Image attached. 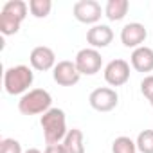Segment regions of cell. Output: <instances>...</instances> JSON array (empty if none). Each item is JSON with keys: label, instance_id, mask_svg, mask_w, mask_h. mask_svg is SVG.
<instances>
[{"label": "cell", "instance_id": "obj_18", "mask_svg": "<svg viewBox=\"0 0 153 153\" xmlns=\"http://www.w3.org/2000/svg\"><path fill=\"white\" fill-rule=\"evenodd\" d=\"M137 151L139 153H153V130H144L137 135Z\"/></svg>", "mask_w": 153, "mask_h": 153}, {"label": "cell", "instance_id": "obj_19", "mask_svg": "<svg viewBox=\"0 0 153 153\" xmlns=\"http://www.w3.org/2000/svg\"><path fill=\"white\" fill-rule=\"evenodd\" d=\"M0 153H24L22 144L16 139H2L0 140Z\"/></svg>", "mask_w": 153, "mask_h": 153}, {"label": "cell", "instance_id": "obj_8", "mask_svg": "<svg viewBox=\"0 0 153 153\" xmlns=\"http://www.w3.org/2000/svg\"><path fill=\"white\" fill-rule=\"evenodd\" d=\"M130 79V63L126 59H112L105 67V81L110 87H123Z\"/></svg>", "mask_w": 153, "mask_h": 153}, {"label": "cell", "instance_id": "obj_7", "mask_svg": "<svg viewBox=\"0 0 153 153\" xmlns=\"http://www.w3.org/2000/svg\"><path fill=\"white\" fill-rule=\"evenodd\" d=\"M88 103L96 112H112L119 103V96L114 88L101 87V88H96L90 92Z\"/></svg>", "mask_w": 153, "mask_h": 153}, {"label": "cell", "instance_id": "obj_1", "mask_svg": "<svg viewBox=\"0 0 153 153\" xmlns=\"http://www.w3.org/2000/svg\"><path fill=\"white\" fill-rule=\"evenodd\" d=\"M29 11V6L24 0H9L4 4L2 11H0V33L4 36L16 34L20 31L22 22L25 20Z\"/></svg>", "mask_w": 153, "mask_h": 153}, {"label": "cell", "instance_id": "obj_13", "mask_svg": "<svg viewBox=\"0 0 153 153\" xmlns=\"http://www.w3.org/2000/svg\"><path fill=\"white\" fill-rule=\"evenodd\" d=\"M130 61L137 72H151L153 70V49L146 45L135 49L130 56Z\"/></svg>", "mask_w": 153, "mask_h": 153}, {"label": "cell", "instance_id": "obj_16", "mask_svg": "<svg viewBox=\"0 0 153 153\" xmlns=\"http://www.w3.org/2000/svg\"><path fill=\"white\" fill-rule=\"evenodd\" d=\"M52 9V2L51 0H29V11L34 18H45L49 16Z\"/></svg>", "mask_w": 153, "mask_h": 153}, {"label": "cell", "instance_id": "obj_23", "mask_svg": "<svg viewBox=\"0 0 153 153\" xmlns=\"http://www.w3.org/2000/svg\"><path fill=\"white\" fill-rule=\"evenodd\" d=\"M151 106H153V101H151Z\"/></svg>", "mask_w": 153, "mask_h": 153}, {"label": "cell", "instance_id": "obj_20", "mask_svg": "<svg viewBox=\"0 0 153 153\" xmlns=\"http://www.w3.org/2000/svg\"><path fill=\"white\" fill-rule=\"evenodd\" d=\"M140 92H142V96H144L149 103L153 101V74L146 76V78L140 81Z\"/></svg>", "mask_w": 153, "mask_h": 153}, {"label": "cell", "instance_id": "obj_12", "mask_svg": "<svg viewBox=\"0 0 153 153\" xmlns=\"http://www.w3.org/2000/svg\"><path fill=\"white\" fill-rule=\"evenodd\" d=\"M114 40V31L110 29V25H105V24H97V25H92L88 31H87V42L90 43L92 49H103V47H108Z\"/></svg>", "mask_w": 153, "mask_h": 153}, {"label": "cell", "instance_id": "obj_6", "mask_svg": "<svg viewBox=\"0 0 153 153\" xmlns=\"http://www.w3.org/2000/svg\"><path fill=\"white\" fill-rule=\"evenodd\" d=\"M72 13H74V18L81 24L97 25L105 11L101 9V4L96 2V0H78L72 7Z\"/></svg>", "mask_w": 153, "mask_h": 153}, {"label": "cell", "instance_id": "obj_9", "mask_svg": "<svg viewBox=\"0 0 153 153\" xmlns=\"http://www.w3.org/2000/svg\"><path fill=\"white\" fill-rule=\"evenodd\" d=\"M52 78L59 87H74L81 79V74L74 61L63 59V61H58L56 67L52 68Z\"/></svg>", "mask_w": 153, "mask_h": 153}, {"label": "cell", "instance_id": "obj_10", "mask_svg": "<svg viewBox=\"0 0 153 153\" xmlns=\"http://www.w3.org/2000/svg\"><path fill=\"white\" fill-rule=\"evenodd\" d=\"M148 38V29L139 24V22H131V24H126L123 29H121V42L124 47L128 49H139L142 47V43L146 42Z\"/></svg>", "mask_w": 153, "mask_h": 153}, {"label": "cell", "instance_id": "obj_17", "mask_svg": "<svg viewBox=\"0 0 153 153\" xmlns=\"http://www.w3.org/2000/svg\"><path fill=\"white\" fill-rule=\"evenodd\" d=\"M112 153H137V144L130 137L121 135L112 142Z\"/></svg>", "mask_w": 153, "mask_h": 153}, {"label": "cell", "instance_id": "obj_15", "mask_svg": "<svg viewBox=\"0 0 153 153\" xmlns=\"http://www.w3.org/2000/svg\"><path fill=\"white\" fill-rule=\"evenodd\" d=\"M63 146L67 149V153H85V139H83V131L79 128H72L68 130V133L63 139Z\"/></svg>", "mask_w": 153, "mask_h": 153}, {"label": "cell", "instance_id": "obj_14", "mask_svg": "<svg viewBox=\"0 0 153 153\" xmlns=\"http://www.w3.org/2000/svg\"><path fill=\"white\" fill-rule=\"evenodd\" d=\"M130 2L128 0H108L105 6V16L110 22H119L128 15Z\"/></svg>", "mask_w": 153, "mask_h": 153}, {"label": "cell", "instance_id": "obj_4", "mask_svg": "<svg viewBox=\"0 0 153 153\" xmlns=\"http://www.w3.org/2000/svg\"><path fill=\"white\" fill-rule=\"evenodd\" d=\"M52 97L47 90L43 88H33L27 94H24L18 101V110L24 115H43L45 112L51 110Z\"/></svg>", "mask_w": 153, "mask_h": 153}, {"label": "cell", "instance_id": "obj_11", "mask_svg": "<svg viewBox=\"0 0 153 153\" xmlns=\"http://www.w3.org/2000/svg\"><path fill=\"white\" fill-rule=\"evenodd\" d=\"M29 61H31V67L38 72H45V70H51L56 67V54L51 47H45V45H38L31 51V56H29Z\"/></svg>", "mask_w": 153, "mask_h": 153}, {"label": "cell", "instance_id": "obj_5", "mask_svg": "<svg viewBox=\"0 0 153 153\" xmlns=\"http://www.w3.org/2000/svg\"><path fill=\"white\" fill-rule=\"evenodd\" d=\"M74 63H76V67H78L81 76H94L103 67V56L97 49L87 47V49H81L76 54Z\"/></svg>", "mask_w": 153, "mask_h": 153}, {"label": "cell", "instance_id": "obj_22", "mask_svg": "<svg viewBox=\"0 0 153 153\" xmlns=\"http://www.w3.org/2000/svg\"><path fill=\"white\" fill-rule=\"evenodd\" d=\"M24 153H42V151H40L38 148H29V149H25Z\"/></svg>", "mask_w": 153, "mask_h": 153}, {"label": "cell", "instance_id": "obj_2", "mask_svg": "<svg viewBox=\"0 0 153 153\" xmlns=\"http://www.w3.org/2000/svg\"><path fill=\"white\" fill-rule=\"evenodd\" d=\"M42 130H43V139L47 144H58L63 142L65 135L68 133L67 130V117L61 108H51L45 112L40 119Z\"/></svg>", "mask_w": 153, "mask_h": 153}, {"label": "cell", "instance_id": "obj_21", "mask_svg": "<svg viewBox=\"0 0 153 153\" xmlns=\"http://www.w3.org/2000/svg\"><path fill=\"white\" fill-rule=\"evenodd\" d=\"M43 153H67V149H65L63 142H58V144H47Z\"/></svg>", "mask_w": 153, "mask_h": 153}, {"label": "cell", "instance_id": "obj_3", "mask_svg": "<svg viewBox=\"0 0 153 153\" xmlns=\"http://www.w3.org/2000/svg\"><path fill=\"white\" fill-rule=\"evenodd\" d=\"M34 81V72L27 65H15L4 72V88L9 96H24Z\"/></svg>", "mask_w": 153, "mask_h": 153}]
</instances>
